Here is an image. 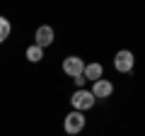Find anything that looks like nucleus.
I'll return each mask as SVG.
<instances>
[{
  "instance_id": "4",
  "label": "nucleus",
  "mask_w": 145,
  "mask_h": 136,
  "mask_svg": "<svg viewBox=\"0 0 145 136\" xmlns=\"http://www.w3.org/2000/svg\"><path fill=\"white\" fill-rule=\"evenodd\" d=\"M82 71H85V61L80 56L63 58V73H65L68 78H78V75H82Z\"/></svg>"
},
{
  "instance_id": "5",
  "label": "nucleus",
  "mask_w": 145,
  "mask_h": 136,
  "mask_svg": "<svg viewBox=\"0 0 145 136\" xmlns=\"http://www.w3.org/2000/svg\"><path fill=\"white\" fill-rule=\"evenodd\" d=\"M53 42H56V32H53V27L41 24L39 29H36V34H34V44H36L39 49H46V46H51Z\"/></svg>"
},
{
  "instance_id": "9",
  "label": "nucleus",
  "mask_w": 145,
  "mask_h": 136,
  "mask_svg": "<svg viewBox=\"0 0 145 136\" xmlns=\"http://www.w3.org/2000/svg\"><path fill=\"white\" fill-rule=\"evenodd\" d=\"M10 32H12V24H10V20L0 15V44L5 42L7 37H10Z\"/></svg>"
},
{
  "instance_id": "7",
  "label": "nucleus",
  "mask_w": 145,
  "mask_h": 136,
  "mask_svg": "<svg viewBox=\"0 0 145 136\" xmlns=\"http://www.w3.org/2000/svg\"><path fill=\"white\" fill-rule=\"evenodd\" d=\"M104 75V66L102 63H85V71H82V78L85 80H89V83H97L99 78Z\"/></svg>"
},
{
  "instance_id": "6",
  "label": "nucleus",
  "mask_w": 145,
  "mask_h": 136,
  "mask_svg": "<svg viewBox=\"0 0 145 136\" xmlns=\"http://www.w3.org/2000/svg\"><path fill=\"white\" fill-rule=\"evenodd\" d=\"M92 97L94 100H106V97H111L114 95V83L111 80H106V78H99L97 83H92Z\"/></svg>"
},
{
  "instance_id": "3",
  "label": "nucleus",
  "mask_w": 145,
  "mask_h": 136,
  "mask_svg": "<svg viewBox=\"0 0 145 136\" xmlns=\"http://www.w3.org/2000/svg\"><path fill=\"white\" fill-rule=\"evenodd\" d=\"M133 66H135V56H133V51H128V49H121V51L114 56V68L119 71V73H131Z\"/></svg>"
},
{
  "instance_id": "8",
  "label": "nucleus",
  "mask_w": 145,
  "mask_h": 136,
  "mask_svg": "<svg viewBox=\"0 0 145 136\" xmlns=\"http://www.w3.org/2000/svg\"><path fill=\"white\" fill-rule=\"evenodd\" d=\"M24 56H27V61H29V63H39L44 58V49H39L36 44H31V46H27Z\"/></svg>"
},
{
  "instance_id": "1",
  "label": "nucleus",
  "mask_w": 145,
  "mask_h": 136,
  "mask_svg": "<svg viewBox=\"0 0 145 136\" xmlns=\"http://www.w3.org/2000/svg\"><path fill=\"white\" fill-rule=\"evenodd\" d=\"M94 102H97V100L92 97L89 90H75V92L70 95V105H72V110H75V112H87V110H92Z\"/></svg>"
},
{
  "instance_id": "2",
  "label": "nucleus",
  "mask_w": 145,
  "mask_h": 136,
  "mask_svg": "<svg viewBox=\"0 0 145 136\" xmlns=\"http://www.w3.org/2000/svg\"><path fill=\"white\" fill-rule=\"evenodd\" d=\"M63 129H65V134H70V136L80 134V131L85 129V114L72 110L70 114H65V119H63Z\"/></svg>"
}]
</instances>
